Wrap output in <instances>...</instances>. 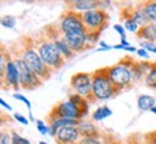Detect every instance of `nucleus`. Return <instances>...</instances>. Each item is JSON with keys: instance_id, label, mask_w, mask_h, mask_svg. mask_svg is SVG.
<instances>
[{"instance_id": "7", "label": "nucleus", "mask_w": 156, "mask_h": 144, "mask_svg": "<svg viewBox=\"0 0 156 144\" xmlns=\"http://www.w3.org/2000/svg\"><path fill=\"white\" fill-rule=\"evenodd\" d=\"M16 61V65H17V69H19V79H20V88L23 89H28V91H32V89H36L42 85V79L32 72L30 69L28 68V65L20 59V56H16L13 58Z\"/></svg>"}, {"instance_id": "4", "label": "nucleus", "mask_w": 156, "mask_h": 144, "mask_svg": "<svg viewBox=\"0 0 156 144\" xmlns=\"http://www.w3.org/2000/svg\"><path fill=\"white\" fill-rule=\"evenodd\" d=\"M20 59H22L28 68L30 69L32 72H35L36 75H38L42 81H46V79H49L51 75H52V69L46 67V63L42 61V58L39 56L38 50H36V46L30 43H26L25 46L22 48L20 50Z\"/></svg>"}, {"instance_id": "44", "label": "nucleus", "mask_w": 156, "mask_h": 144, "mask_svg": "<svg viewBox=\"0 0 156 144\" xmlns=\"http://www.w3.org/2000/svg\"><path fill=\"white\" fill-rule=\"evenodd\" d=\"M143 144H149V143H143Z\"/></svg>"}, {"instance_id": "8", "label": "nucleus", "mask_w": 156, "mask_h": 144, "mask_svg": "<svg viewBox=\"0 0 156 144\" xmlns=\"http://www.w3.org/2000/svg\"><path fill=\"white\" fill-rule=\"evenodd\" d=\"M49 117H58V118H73V120H78L81 121L84 120V114L83 111L80 110L73 101L67 98V100H62L56 104L52 111L49 112Z\"/></svg>"}, {"instance_id": "18", "label": "nucleus", "mask_w": 156, "mask_h": 144, "mask_svg": "<svg viewBox=\"0 0 156 144\" xmlns=\"http://www.w3.org/2000/svg\"><path fill=\"white\" fill-rule=\"evenodd\" d=\"M136 104H137V108L140 111H151L152 108L156 107V98L149 94H140L137 97Z\"/></svg>"}, {"instance_id": "30", "label": "nucleus", "mask_w": 156, "mask_h": 144, "mask_svg": "<svg viewBox=\"0 0 156 144\" xmlns=\"http://www.w3.org/2000/svg\"><path fill=\"white\" fill-rule=\"evenodd\" d=\"M80 143L81 144H106L101 137H83Z\"/></svg>"}, {"instance_id": "32", "label": "nucleus", "mask_w": 156, "mask_h": 144, "mask_svg": "<svg viewBox=\"0 0 156 144\" xmlns=\"http://www.w3.org/2000/svg\"><path fill=\"white\" fill-rule=\"evenodd\" d=\"M140 48L146 49L147 52L156 53V43H153V42H140Z\"/></svg>"}, {"instance_id": "43", "label": "nucleus", "mask_w": 156, "mask_h": 144, "mask_svg": "<svg viewBox=\"0 0 156 144\" xmlns=\"http://www.w3.org/2000/svg\"><path fill=\"white\" fill-rule=\"evenodd\" d=\"M39 144H48L46 141H39Z\"/></svg>"}, {"instance_id": "20", "label": "nucleus", "mask_w": 156, "mask_h": 144, "mask_svg": "<svg viewBox=\"0 0 156 144\" xmlns=\"http://www.w3.org/2000/svg\"><path fill=\"white\" fill-rule=\"evenodd\" d=\"M113 115V111L110 107L107 105H101L98 108H95V111L91 114V120L94 122H100V121H104L106 118Z\"/></svg>"}, {"instance_id": "39", "label": "nucleus", "mask_w": 156, "mask_h": 144, "mask_svg": "<svg viewBox=\"0 0 156 144\" xmlns=\"http://www.w3.org/2000/svg\"><path fill=\"white\" fill-rule=\"evenodd\" d=\"M0 105L3 107L5 110H7V111H12V105H10V104H9V102H6V101L3 100V98L0 100Z\"/></svg>"}, {"instance_id": "41", "label": "nucleus", "mask_w": 156, "mask_h": 144, "mask_svg": "<svg viewBox=\"0 0 156 144\" xmlns=\"http://www.w3.org/2000/svg\"><path fill=\"white\" fill-rule=\"evenodd\" d=\"M151 112H153V114H155V115H156V107H155V108H152V110H151Z\"/></svg>"}, {"instance_id": "42", "label": "nucleus", "mask_w": 156, "mask_h": 144, "mask_svg": "<svg viewBox=\"0 0 156 144\" xmlns=\"http://www.w3.org/2000/svg\"><path fill=\"white\" fill-rule=\"evenodd\" d=\"M107 144H120V143H116V141H112V143H107Z\"/></svg>"}, {"instance_id": "17", "label": "nucleus", "mask_w": 156, "mask_h": 144, "mask_svg": "<svg viewBox=\"0 0 156 144\" xmlns=\"http://www.w3.org/2000/svg\"><path fill=\"white\" fill-rule=\"evenodd\" d=\"M140 39V42H153L156 43V23H149L143 28H140V30L136 35Z\"/></svg>"}, {"instance_id": "13", "label": "nucleus", "mask_w": 156, "mask_h": 144, "mask_svg": "<svg viewBox=\"0 0 156 144\" xmlns=\"http://www.w3.org/2000/svg\"><path fill=\"white\" fill-rule=\"evenodd\" d=\"M98 0H73L68 3V10L77 12V13H87L90 10L98 9Z\"/></svg>"}, {"instance_id": "15", "label": "nucleus", "mask_w": 156, "mask_h": 144, "mask_svg": "<svg viewBox=\"0 0 156 144\" xmlns=\"http://www.w3.org/2000/svg\"><path fill=\"white\" fill-rule=\"evenodd\" d=\"M78 130L83 137H101L100 130L93 120H85V118L81 120L78 122Z\"/></svg>"}, {"instance_id": "45", "label": "nucleus", "mask_w": 156, "mask_h": 144, "mask_svg": "<svg viewBox=\"0 0 156 144\" xmlns=\"http://www.w3.org/2000/svg\"><path fill=\"white\" fill-rule=\"evenodd\" d=\"M77 144H81V143H77Z\"/></svg>"}, {"instance_id": "34", "label": "nucleus", "mask_w": 156, "mask_h": 144, "mask_svg": "<svg viewBox=\"0 0 156 144\" xmlns=\"http://www.w3.org/2000/svg\"><path fill=\"white\" fill-rule=\"evenodd\" d=\"M13 118H15L17 122H20L22 125H28L29 124V118H25V117H23L22 114H19V112H15V114H13Z\"/></svg>"}, {"instance_id": "31", "label": "nucleus", "mask_w": 156, "mask_h": 144, "mask_svg": "<svg viewBox=\"0 0 156 144\" xmlns=\"http://www.w3.org/2000/svg\"><path fill=\"white\" fill-rule=\"evenodd\" d=\"M36 128H38V131L42 134V135L49 134V125L45 121H42V120H36Z\"/></svg>"}, {"instance_id": "9", "label": "nucleus", "mask_w": 156, "mask_h": 144, "mask_svg": "<svg viewBox=\"0 0 156 144\" xmlns=\"http://www.w3.org/2000/svg\"><path fill=\"white\" fill-rule=\"evenodd\" d=\"M83 22L87 28V32H100V29L108 23V13L101 9H95V10H90L87 13L81 15Z\"/></svg>"}, {"instance_id": "5", "label": "nucleus", "mask_w": 156, "mask_h": 144, "mask_svg": "<svg viewBox=\"0 0 156 144\" xmlns=\"http://www.w3.org/2000/svg\"><path fill=\"white\" fill-rule=\"evenodd\" d=\"M58 30L62 36H73V35H87V28L83 22L81 13L73 10H67L61 16L58 22Z\"/></svg>"}, {"instance_id": "12", "label": "nucleus", "mask_w": 156, "mask_h": 144, "mask_svg": "<svg viewBox=\"0 0 156 144\" xmlns=\"http://www.w3.org/2000/svg\"><path fill=\"white\" fill-rule=\"evenodd\" d=\"M49 38L54 40V43L56 45V48H58V50L61 52V55L64 56V59H65V61H68V59H73L75 53H74L73 49L69 48V45L67 43L65 38L61 35V32L58 30V28L55 29V35H52V36H49Z\"/></svg>"}, {"instance_id": "10", "label": "nucleus", "mask_w": 156, "mask_h": 144, "mask_svg": "<svg viewBox=\"0 0 156 144\" xmlns=\"http://www.w3.org/2000/svg\"><path fill=\"white\" fill-rule=\"evenodd\" d=\"M2 81L7 88L19 89L20 88V79H19V69H17L16 61L15 59H9L7 65H6L5 75L2 77Z\"/></svg>"}, {"instance_id": "36", "label": "nucleus", "mask_w": 156, "mask_h": 144, "mask_svg": "<svg viewBox=\"0 0 156 144\" xmlns=\"http://www.w3.org/2000/svg\"><path fill=\"white\" fill-rule=\"evenodd\" d=\"M110 49H113L112 45L106 43L104 40H100V46H98V50H100V52H104V50H110Z\"/></svg>"}, {"instance_id": "38", "label": "nucleus", "mask_w": 156, "mask_h": 144, "mask_svg": "<svg viewBox=\"0 0 156 144\" xmlns=\"http://www.w3.org/2000/svg\"><path fill=\"white\" fill-rule=\"evenodd\" d=\"M146 143L149 144H156V133H152L146 137Z\"/></svg>"}, {"instance_id": "21", "label": "nucleus", "mask_w": 156, "mask_h": 144, "mask_svg": "<svg viewBox=\"0 0 156 144\" xmlns=\"http://www.w3.org/2000/svg\"><path fill=\"white\" fill-rule=\"evenodd\" d=\"M130 16L137 22V25H139L140 28H143V26H146V25H149V23H151L149 22V19H147V16H146V13H145L143 5H139L136 9H133V12H132V15H130Z\"/></svg>"}, {"instance_id": "2", "label": "nucleus", "mask_w": 156, "mask_h": 144, "mask_svg": "<svg viewBox=\"0 0 156 144\" xmlns=\"http://www.w3.org/2000/svg\"><path fill=\"white\" fill-rule=\"evenodd\" d=\"M91 75H93V101H108L120 94V91H117L110 78L107 77L106 68L91 72Z\"/></svg>"}, {"instance_id": "14", "label": "nucleus", "mask_w": 156, "mask_h": 144, "mask_svg": "<svg viewBox=\"0 0 156 144\" xmlns=\"http://www.w3.org/2000/svg\"><path fill=\"white\" fill-rule=\"evenodd\" d=\"M152 68V62H134L132 67V74H133V84L145 82L146 75L149 74Z\"/></svg>"}, {"instance_id": "40", "label": "nucleus", "mask_w": 156, "mask_h": 144, "mask_svg": "<svg viewBox=\"0 0 156 144\" xmlns=\"http://www.w3.org/2000/svg\"><path fill=\"white\" fill-rule=\"evenodd\" d=\"M29 120H30V121H34L35 118H34V114H32V112H29Z\"/></svg>"}, {"instance_id": "33", "label": "nucleus", "mask_w": 156, "mask_h": 144, "mask_svg": "<svg viewBox=\"0 0 156 144\" xmlns=\"http://www.w3.org/2000/svg\"><path fill=\"white\" fill-rule=\"evenodd\" d=\"M0 144H12V133L3 131L0 135Z\"/></svg>"}, {"instance_id": "29", "label": "nucleus", "mask_w": 156, "mask_h": 144, "mask_svg": "<svg viewBox=\"0 0 156 144\" xmlns=\"http://www.w3.org/2000/svg\"><path fill=\"white\" fill-rule=\"evenodd\" d=\"M113 29L116 30L117 33H119V36H120V40H127V30L124 29V26L123 25H120V23H116V25H113Z\"/></svg>"}, {"instance_id": "23", "label": "nucleus", "mask_w": 156, "mask_h": 144, "mask_svg": "<svg viewBox=\"0 0 156 144\" xmlns=\"http://www.w3.org/2000/svg\"><path fill=\"white\" fill-rule=\"evenodd\" d=\"M143 84H145L147 88L156 89V62H152V68H151V71H149V74L146 75Z\"/></svg>"}, {"instance_id": "35", "label": "nucleus", "mask_w": 156, "mask_h": 144, "mask_svg": "<svg viewBox=\"0 0 156 144\" xmlns=\"http://www.w3.org/2000/svg\"><path fill=\"white\" fill-rule=\"evenodd\" d=\"M136 55L139 56V58H142V59H145V61L149 59V52H147L146 49H143V48H139L137 52H136Z\"/></svg>"}, {"instance_id": "28", "label": "nucleus", "mask_w": 156, "mask_h": 144, "mask_svg": "<svg viewBox=\"0 0 156 144\" xmlns=\"http://www.w3.org/2000/svg\"><path fill=\"white\" fill-rule=\"evenodd\" d=\"M13 98H15V100H17V101H20V102H23L25 105L28 107L29 112H32V102H30V101H29L28 98H26V97H25V95H23V94H19V92H15V94H13Z\"/></svg>"}, {"instance_id": "1", "label": "nucleus", "mask_w": 156, "mask_h": 144, "mask_svg": "<svg viewBox=\"0 0 156 144\" xmlns=\"http://www.w3.org/2000/svg\"><path fill=\"white\" fill-rule=\"evenodd\" d=\"M134 63V59L130 56L123 58L120 62H117L114 65L106 67L107 77L110 78L113 85L116 87L117 91H124L133 84V74H132V67Z\"/></svg>"}, {"instance_id": "37", "label": "nucleus", "mask_w": 156, "mask_h": 144, "mask_svg": "<svg viewBox=\"0 0 156 144\" xmlns=\"http://www.w3.org/2000/svg\"><path fill=\"white\" fill-rule=\"evenodd\" d=\"M98 5H100L98 9L106 10V9H108V7H112V2H108V0H106V2H98Z\"/></svg>"}, {"instance_id": "6", "label": "nucleus", "mask_w": 156, "mask_h": 144, "mask_svg": "<svg viewBox=\"0 0 156 144\" xmlns=\"http://www.w3.org/2000/svg\"><path fill=\"white\" fill-rule=\"evenodd\" d=\"M71 92L83 97L85 100L93 101V75L88 72H77L69 81Z\"/></svg>"}, {"instance_id": "22", "label": "nucleus", "mask_w": 156, "mask_h": 144, "mask_svg": "<svg viewBox=\"0 0 156 144\" xmlns=\"http://www.w3.org/2000/svg\"><path fill=\"white\" fill-rule=\"evenodd\" d=\"M143 9H145V13L147 19H149V22L156 23V0L143 3Z\"/></svg>"}, {"instance_id": "25", "label": "nucleus", "mask_w": 156, "mask_h": 144, "mask_svg": "<svg viewBox=\"0 0 156 144\" xmlns=\"http://www.w3.org/2000/svg\"><path fill=\"white\" fill-rule=\"evenodd\" d=\"M16 17L12 16V15H6V16L2 17V20H0V23H2V26L5 29H15V26H16Z\"/></svg>"}, {"instance_id": "16", "label": "nucleus", "mask_w": 156, "mask_h": 144, "mask_svg": "<svg viewBox=\"0 0 156 144\" xmlns=\"http://www.w3.org/2000/svg\"><path fill=\"white\" fill-rule=\"evenodd\" d=\"M69 48L73 49L74 53L81 52V50L87 49L88 43H87V35H73V36H64Z\"/></svg>"}, {"instance_id": "26", "label": "nucleus", "mask_w": 156, "mask_h": 144, "mask_svg": "<svg viewBox=\"0 0 156 144\" xmlns=\"http://www.w3.org/2000/svg\"><path fill=\"white\" fill-rule=\"evenodd\" d=\"M100 36H101V32H87V43H88V48L94 46L95 43H100Z\"/></svg>"}, {"instance_id": "27", "label": "nucleus", "mask_w": 156, "mask_h": 144, "mask_svg": "<svg viewBox=\"0 0 156 144\" xmlns=\"http://www.w3.org/2000/svg\"><path fill=\"white\" fill-rule=\"evenodd\" d=\"M12 144H32L30 140L22 137L17 131H12Z\"/></svg>"}, {"instance_id": "24", "label": "nucleus", "mask_w": 156, "mask_h": 144, "mask_svg": "<svg viewBox=\"0 0 156 144\" xmlns=\"http://www.w3.org/2000/svg\"><path fill=\"white\" fill-rule=\"evenodd\" d=\"M123 26H124V29H126L127 32H130V33H134V35H137V32L140 30V26L137 25V22H136V20H134L132 16L124 17Z\"/></svg>"}, {"instance_id": "11", "label": "nucleus", "mask_w": 156, "mask_h": 144, "mask_svg": "<svg viewBox=\"0 0 156 144\" xmlns=\"http://www.w3.org/2000/svg\"><path fill=\"white\" fill-rule=\"evenodd\" d=\"M83 135L78 130V125H71V127L61 128L55 137L56 144H77L81 141Z\"/></svg>"}, {"instance_id": "19", "label": "nucleus", "mask_w": 156, "mask_h": 144, "mask_svg": "<svg viewBox=\"0 0 156 144\" xmlns=\"http://www.w3.org/2000/svg\"><path fill=\"white\" fill-rule=\"evenodd\" d=\"M68 98L73 101L80 110L83 111L84 118L88 115V112H90V101L88 100H85V98H83V97H80V95H77V94H74V92H69V94H68Z\"/></svg>"}, {"instance_id": "3", "label": "nucleus", "mask_w": 156, "mask_h": 144, "mask_svg": "<svg viewBox=\"0 0 156 144\" xmlns=\"http://www.w3.org/2000/svg\"><path fill=\"white\" fill-rule=\"evenodd\" d=\"M36 50L39 56L42 58V61L46 63V67L52 71H58L59 68L64 67L65 59L61 55V52L58 50L56 45L51 38H41L35 42Z\"/></svg>"}]
</instances>
